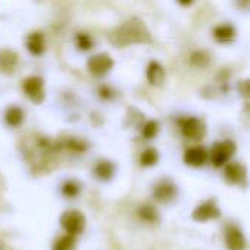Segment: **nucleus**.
Wrapping results in <instances>:
<instances>
[{"label":"nucleus","instance_id":"obj_1","mask_svg":"<svg viewBox=\"0 0 250 250\" xmlns=\"http://www.w3.org/2000/svg\"><path fill=\"white\" fill-rule=\"evenodd\" d=\"M108 40L116 47H126L130 44H145L151 42V32L145 26L144 21L139 18H130L120 26H117L110 35Z\"/></svg>","mask_w":250,"mask_h":250},{"label":"nucleus","instance_id":"obj_2","mask_svg":"<svg viewBox=\"0 0 250 250\" xmlns=\"http://www.w3.org/2000/svg\"><path fill=\"white\" fill-rule=\"evenodd\" d=\"M60 224L67 234L76 236V234H81L85 229V217L82 212L76 209H70L62 214Z\"/></svg>","mask_w":250,"mask_h":250},{"label":"nucleus","instance_id":"obj_3","mask_svg":"<svg viewBox=\"0 0 250 250\" xmlns=\"http://www.w3.org/2000/svg\"><path fill=\"white\" fill-rule=\"evenodd\" d=\"M236 152V145L231 142V141H223V142H218L212 146V151H211V160H212V164L215 167H221L224 166L231 157L233 154Z\"/></svg>","mask_w":250,"mask_h":250},{"label":"nucleus","instance_id":"obj_4","mask_svg":"<svg viewBox=\"0 0 250 250\" xmlns=\"http://www.w3.org/2000/svg\"><path fill=\"white\" fill-rule=\"evenodd\" d=\"M23 92L25 95L35 104L42 103L44 100V82L38 76H29L23 81Z\"/></svg>","mask_w":250,"mask_h":250},{"label":"nucleus","instance_id":"obj_5","mask_svg":"<svg viewBox=\"0 0 250 250\" xmlns=\"http://www.w3.org/2000/svg\"><path fill=\"white\" fill-rule=\"evenodd\" d=\"M182 133L192 141H201L205 136V125L196 117L182 120Z\"/></svg>","mask_w":250,"mask_h":250},{"label":"nucleus","instance_id":"obj_6","mask_svg":"<svg viewBox=\"0 0 250 250\" xmlns=\"http://www.w3.org/2000/svg\"><path fill=\"white\" fill-rule=\"evenodd\" d=\"M220 215H221V212L217 208L214 201L202 202L201 205H198V208L192 214L193 220L199 221V223H207L209 220H217V218H220Z\"/></svg>","mask_w":250,"mask_h":250},{"label":"nucleus","instance_id":"obj_7","mask_svg":"<svg viewBox=\"0 0 250 250\" xmlns=\"http://www.w3.org/2000/svg\"><path fill=\"white\" fill-rule=\"evenodd\" d=\"M111 67H113V59L105 53L92 56L88 62L89 72L97 75V76H103V75L108 73L111 70Z\"/></svg>","mask_w":250,"mask_h":250},{"label":"nucleus","instance_id":"obj_8","mask_svg":"<svg viewBox=\"0 0 250 250\" xmlns=\"http://www.w3.org/2000/svg\"><path fill=\"white\" fill-rule=\"evenodd\" d=\"M226 245L230 250H245L246 249V237L242 230L236 227H230L226 233Z\"/></svg>","mask_w":250,"mask_h":250},{"label":"nucleus","instance_id":"obj_9","mask_svg":"<svg viewBox=\"0 0 250 250\" xmlns=\"http://www.w3.org/2000/svg\"><path fill=\"white\" fill-rule=\"evenodd\" d=\"M207 158L208 154L202 146H195L185 152V163L190 167H202L207 163Z\"/></svg>","mask_w":250,"mask_h":250},{"label":"nucleus","instance_id":"obj_10","mask_svg":"<svg viewBox=\"0 0 250 250\" xmlns=\"http://www.w3.org/2000/svg\"><path fill=\"white\" fill-rule=\"evenodd\" d=\"M166 78V72L163 69V66L158 62H151L146 67V79L151 85L154 86H160L164 82Z\"/></svg>","mask_w":250,"mask_h":250},{"label":"nucleus","instance_id":"obj_11","mask_svg":"<svg viewBox=\"0 0 250 250\" xmlns=\"http://www.w3.org/2000/svg\"><path fill=\"white\" fill-rule=\"evenodd\" d=\"M177 193V189L171 183H161L154 189V198L158 202H170Z\"/></svg>","mask_w":250,"mask_h":250},{"label":"nucleus","instance_id":"obj_12","mask_svg":"<svg viewBox=\"0 0 250 250\" xmlns=\"http://www.w3.org/2000/svg\"><path fill=\"white\" fill-rule=\"evenodd\" d=\"M226 179L230 180L231 183H240L246 179V168L237 163H231L226 167Z\"/></svg>","mask_w":250,"mask_h":250},{"label":"nucleus","instance_id":"obj_13","mask_svg":"<svg viewBox=\"0 0 250 250\" xmlns=\"http://www.w3.org/2000/svg\"><path fill=\"white\" fill-rule=\"evenodd\" d=\"M26 48L34 56L42 54V51H44V37H42V34L41 32H34V34L28 35V38H26Z\"/></svg>","mask_w":250,"mask_h":250},{"label":"nucleus","instance_id":"obj_14","mask_svg":"<svg viewBox=\"0 0 250 250\" xmlns=\"http://www.w3.org/2000/svg\"><path fill=\"white\" fill-rule=\"evenodd\" d=\"M212 34H214V38L217 41L227 42V41H230V40L234 38V34L236 32H234V28L231 25H218V26L214 28Z\"/></svg>","mask_w":250,"mask_h":250},{"label":"nucleus","instance_id":"obj_15","mask_svg":"<svg viewBox=\"0 0 250 250\" xmlns=\"http://www.w3.org/2000/svg\"><path fill=\"white\" fill-rule=\"evenodd\" d=\"M18 63V56L12 50H0V69L1 70H12Z\"/></svg>","mask_w":250,"mask_h":250},{"label":"nucleus","instance_id":"obj_16","mask_svg":"<svg viewBox=\"0 0 250 250\" xmlns=\"http://www.w3.org/2000/svg\"><path fill=\"white\" fill-rule=\"evenodd\" d=\"M94 173L100 180H110L114 174V166L108 161H101L95 166Z\"/></svg>","mask_w":250,"mask_h":250},{"label":"nucleus","instance_id":"obj_17","mask_svg":"<svg viewBox=\"0 0 250 250\" xmlns=\"http://www.w3.org/2000/svg\"><path fill=\"white\" fill-rule=\"evenodd\" d=\"M4 120L9 126L18 127L23 122V111L19 107H10L4 114Z\"/></svg>","mask_w":250,"mask_h":250},{"label":"nucleus","instance_id":"obj_18","mask_svg":"<svg viewBox=\"0 0 250 250\" xmlns=\"http://www.w3.org/2000/svg\"><path fill=\"white\" fill-rule=\"evenodd\" d=\"M158 161V154L155 149L149 148V149H145L141 155V164L145 166V167H152L155 163Z\"/></svg>","mask_w":250,"mask_h":250},{"label":"nucleus","instance_id":"obj_19","mask_svg":"<svg viewBox=\"0 0 250 250\" xmlns=\"http://www.w3.org/2000/svg\"><path fill=\"white\" fill-rule=\"evenodd\" d=\"M75 248V236H63L60 239H57V242L54 243V250H73Z\"/></svg>","mask_w":250,"mask_h":250},{"label":"nucleus","instance_id":"obj_20","mask_svg":"<svg viewBox=\"0 0 250 250\" xmlns=\"http://www.w3.org/2000/svg\"><path fill=\"white\" fill-rule=\"evenodd\" d=\"M190 62H192V64L196 66V67H204V66H207V64L209 63V57H208V54L204 53V51H196V53L192 54Z\"/></svg>","mask_w":250,"mask_h":250},{"label":"nucleus","instance_id":"obj_21","mask_svg":"<svg viewBox=\"0 0 250 250\" xmlns=\"http://www.w3.org/2000/svg\"><path fill=\"white\" fill-rule=\"evenodd\" d=\"M62 190H63V195H64V196H67V198H75V196H78L81 188H79V185H78L76 182H72V180H70V182H66V183L63 185Z\"/></svg>","mask_w":250,"mask_h":250},{"label":"nucleus","instance_id":"obj_22","mask_svg":"<svg viewBox=\"0 0 250 250\" xmlns=\"http://www.w3.org/2000/svg\"><path fill=\"white\" fill-rule=\"evenodd\" d=\"M157 133H158V123H157V122L151 120V122L145 123V126H144V129H142V135H144V138H146V139H152Z\"/></svg>","mask_w":250,"mask_h":250},{"label":"nucleus","instance_id":"obj_23","mask_svg":"<svg viewBox=\"0 0 250 250\" xmlns=\"http://www.w3.org/2000/svg\"><path fill=\"white\" fill-rule=\"evenodd\" d=\"M139 215H141V217H142V220H145V221H155V220H157V217H158L157 211H155L151 205H145V207H142V208H141V211H139Z\"/></svg>","mask_w":250,"mask_h":250},{"label":"nucleus","instance_id":"obj_24","mask_svg":"<svg viewBox=\"0 0 250 250\" xmlns=\"http://www.w3.org/2000/svg\"><path fill=\"white\" fill-rule=\"evenodd\" d=\"M76 44L81 50H91L92 48V40L85 35V34H78L76 37Z\"/></svg>","mask_w":250,"mask_h":250},{"label":"nucleus","instance_id":"obj_25","mask_svg":"<svg viewBox=\"0 0 250 250\" xmlns=\"http://www.w3.org/2000/svg\"><path fill=\"white\" fill-rule=\"evenodd\" d=\"M177 1H179L180 4H183V6H189V4H192L195 0H177Z\"/></svg>","mask_w":250,"mask_h":250},{"label":"nucleus","instance_id":"obj_26","mask_svg":"<svg viewBox=\"0 0 250 250\" xmlns=\"http://www.w3.org/2000/svg\"><path fill=\"white\" fill-rule=\"evenodd\" d=\"M242 1H243V3H245V6H246V4H248V1H249V0H242Z\"/></svg>","mask_w":250,"mask_h":250}]
</instances>
